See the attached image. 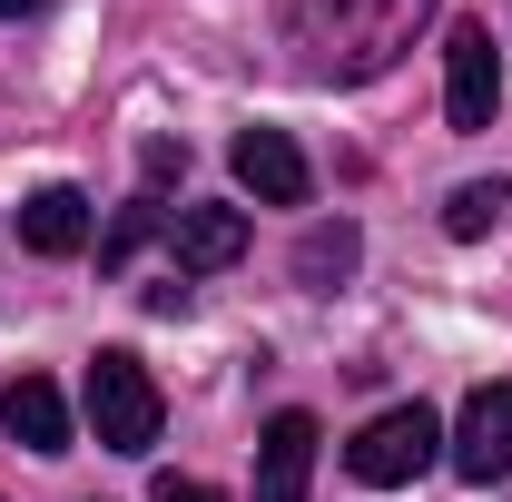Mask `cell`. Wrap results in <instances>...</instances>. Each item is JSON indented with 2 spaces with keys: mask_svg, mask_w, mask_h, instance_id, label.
<instances>
[{
  "mask_svg": "<svg viewBox=\"0 0 512 502\" xmlns=\"http://www.w3.org/2000/svg\"><path fill=\"white\" fill-rule=\"evenodd\" d=\"M355 256H365L355 217H335V227H306V247H296V276H306V286H335V276H345Z\"/></svg>",
  "mask_w": 512,
  "mask_h": 502,
  "instance_id": "obj_11",
  "label": "cell"
},
{
  "mask_svg": "<svg viewBox=\"0 0 512 502\" xmlns=\"http://www.w3.org/2000/svg\"><path fill=\"white\" fill-rule=\"evenodd\" d=\"M0 434L20 443V453H69V394L50 375H20L0 394Z\"/></svg>",
  "mask_w": 512,
  "mask_h": 502,
  "instance_id": "obj_9",
  "label": "cell"
},
{
  "mask_svg": "<svg viewBox=\"0 0 512 502\" xmlns=\"http://www.w3.org/2000/svg\"><path fill=\"white\" fill-rule=\"evenodd\" d=\"M148 237H168V207H158V197H128L119 217H109V237H99V266L119 276V266H128L138 247H148Z\"/></svg>",
  "mask_w": 512,
  "mask_h": 502,
  "instance_id": "obj_13",
  "label": "cell"
},
{
  "mask_svg": "<svg viewBox=\"0 0 512 502\" xmlns=\"http://www.w3.org/2000/svg\"><path fill=\"white\" fill-rule=\"evenodd\" d=\"M247 256V207H178L168 217V266L178 276H227Z\"/></svg>",
  "mask_w": 512,
  "mask_h": 502,
  "instance_id": "obj_8",
  "label": "cell"
},
{
  "mask_svg": "<svg viewBox=\"0 0 512 502\" xmlns=\"http://www.w3.org/2000/svg\"><path fill=\"white\" fill-rule=\"evenodd\" d=\"M444 463L463 483H512V384H473L444 434Z\"/></svg>",
  "mask_w": 512,
  "mask_h": 502,
  "instance_id": "obj_5",
  "label": "cell"
},
{
  "mask_svg": "<svg viewBox=\"0 0 512 502\" xmlns=\"http://www.w3.org/2000/svg\"><path fill=\"white\" fill-rule=\"evenodd\" d=\"M512 207V178H473V188H453L444 197V237H463V247H473V237H493V217H503Z\"/></svg>",
  "mask_w": 512,
  "mask_h": 502,
  "instance_id": "obj_12",
  "label": "cell"
},
{
  "mask_svg": "<svg viewBox=\"0 0 512 502\" xmlns=\"http://www.w3.org/2000/svg\"><path fill=\"white\" fill-rule=\"evenodd\" d=\"M316 414L306 404H286V414H266V434H256V502H306L316 483Z\"/></svg>",
  "mask_w": 512,
  "mask_h": 502,
  "instance_id": "obj_7",
  "label": "cell"
},
{
  "mask_svg": "<svg viewBox=\"0 0 512 502\" xmlns=\"http://www.w3.org/2000/svg\"><path fill=\"white\" fill-rule=\"evenodd\" d=\"M158 502H227L217 483H197V473H158Z\"/></svg>",
  "mask_w": 512,
  "mask_h": 502,
  "instance_id": "obj_15",
  "label": "cell"
},
{
  "mask_svg": "<svg viewBox=\"0 0 512 502\" xmlns=\"http://www.w3.org/2000/svg\"><path fill=\"white\" fill-rule=\"evenodd\" d=\"M30 10H40V0H0V20H30Z\"/></svg>",
  "mask_w": 512,
  "mask_h": 502,
  "instance_id": "obj_16",
  "label": "cell"
},
{
  "mask_svg": "<svg viewBox=\"0 0 512 502\" xmlns=\"http://www.w3.org/2000/svg\"><path fill=\"white\" fill-rule=\"evenodd\" d=\"M424 10L434 0H286V50H296L306 79L355 89V79H384V69L414 50Z\"/></svg>",
  "mask_w": 512,
  "mask_h": 502,
  "instance_id": "obj_1",
  "label": "cell"
},
{
  "mask_svg": "<svg viewBox=\"0 0 512 502\" xmlns=\"http://www.w3.org/2000/svg\"><path fill=\"white\" fill-rule=\"evenodd\" d=\"M493 109H503L493 30H483V20H453V30H444V119L473 138V128H493Z\"/></svg>",
  "mask_w": 512,
  "mask_h": 502,
  "instance_id": "obj_4",
  "label": "cell"
},
{
  "mask_svg": "<svg viewBox=\"0 0 512 502\" xmlns=\"http://www.w3.org/2000/svg\"><path fill=\"white\" fill-rule=\"evenodd\" d=\"M434 453H444V424H434V404H384L375 424L345 443V473H355V483H375V493H394V483L434 473Z\"/></svg>",
  "mask_w": 512,
  "mask_h": 502,
  "instance_id": "obj_3",
  "label": "cell"
},
{
  "mask_svg": "<svg viewBox=\"0 0 512 502\" xmlns=\"http://www.w3.org/2000/svg\"><path fill=\"white\" fill-rule=\"evenodd\" d=\"M227 168H237V188L256 207H306L316 197V168H306V148L286 138V128H237L227 138Z\"/></svg>",
  "mask_w": 512,
  "mask_h": 502,
  "instance_id": "obj_6",
  "label": "cell"
},
{
  "mask_svg": "<svg viewBox=\"0 0 512 502\" xmlns=\"http://www.w3.org/2000/svg\"><path fill=\"white\" fill-rule=\"evenodd\" d=\"M20 247H30V256H79V247H89V197L69 188V178L30 188V197H20Z\"/></svg>",
  "mask_w": 512,
  "mask_h": 502,
  "instance_id": "obj_10",
  "label": "cell"
},
{
  "mask_svg": "<svg viewBox=\"0 0 512 502\" xmlns=\"http://www.w3.org/2000/svg\"><path fill=\"white\" fill-rule=\"evenodd\" d=\"M79 404H89L99 453H148V443H158V424H168V394H158V375H148L128 345H99V355H89Z\"/></svg>",
  "mask_w": 512,
  "mask_h": 502,
  "instance_id": "obj_2",
  "label": "cell"
},
{
  "mask_svg": "<svg viewBox=\"0 0 512 502\" xmlns=\"http://www.w3.org/2000/svg\"><path fill=\"white\" fill-rule=\"evenodd\" d=\"M138 178H148V197L168 188V178H188V138H148L138 148Z\"/></svg>",
  "mask_w": 512,
  "mask_h": 502,
  "instance_id": "obj_14",
  "label": "cell"
}]
</instances>
